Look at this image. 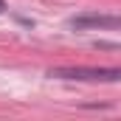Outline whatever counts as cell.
<instances>
[{"instance_id":"1","label":"cell","mask_w":121,"mask_h":121,"mask_svg":"<svg viewBox=\"0 0 121 121\" xmlns=\"http://www.w3.org/2000/svg\"><path fill=\"white\" fill-rule=\"evenodd\" d=\"M54 79H79V82H118L121 70L118 68H54L48 70Z\"/></svg>"},{"instance_id":"2","label":"cell","mask_w":121,"mask_h":121,"mask_svg":"<svg viewBox=\"0 0 121 121\" xmlns=\"http://www.w3.org/2000/svg\"><path fill=\"white\" fill-rule=\"evenodd\" d=\"M68 26L76 31H85V28H107V31H116L121 26V20L116 14H79V17H70Z\"/></svg>"},{"instance_id":"3","label":"cell","mask_w":121,"mask_h":121,"mask_svg":"<svg viewBox=\"0 0 121 121\" xmlns=\"http://www.w3.org/2000/svg\"><path fill=\"white\" fill-rule=\"evenodd\" d=\"M3 11H6V0H0V14H3Z\"/></svg>"}]
</instances>
